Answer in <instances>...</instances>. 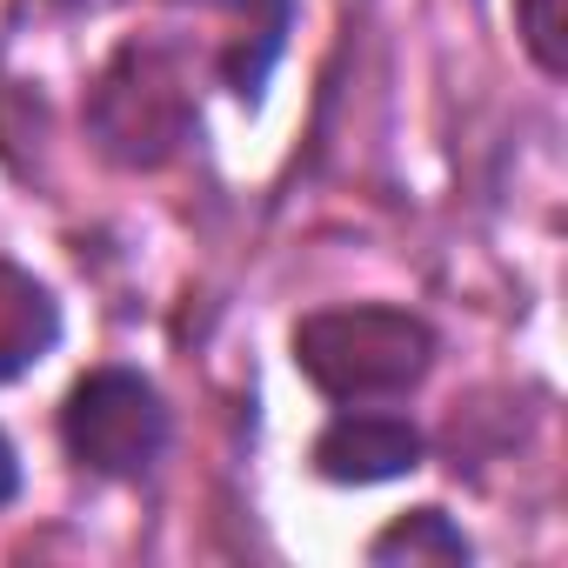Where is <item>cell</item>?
Returning a JSON list of instances; mask_svg holds the SVG:
<instances>
[{
  "instance_id": "obj_5",
  "label": "cell",
  "mask_w": 568,
  "mask_h": 568,
  "mask_svg": "<svg viewBox=\"0 0 568 568\" xmlns=\"http://www.w3.org/2000/svg\"><path fill=\"white\" fill-rule=\"evenodd\" d=\"M61 348V302L21 261H0V388L34 375Z\"/></svg>"
},
{
  "instance_id": "obj_9",
  "label": "cell",
  "mask_w": 568,
  "mask_h": 568,
  "mask_svg": "<svg viewBox=\"0 0 568 568\" xmlns=\"http://www.w3.org/2000/svg\"><path fill=\"white\" fill-rule=\"evenodd\" d=\"M21 495V455H14V442L0 435V508H8Z\"/></svg>"
},
{
  "instance_id": "obj_3",
  "label": "cell",
  "mask_w": 568,
  "mask_h": 568,
  "mask_svg": "<svg viewBox=\"0 0 568 568\" xmlns=\"http://www.w3.org/2000/svg\"><path fill=\"white\" fill-rule=\"evenodd\" d=\"M61 442L88 475L134 481L168 448V402L141 368H88L61 402Z\"/></svg>"
},
{
  "instance_id": "obj_2",
  "label": "cell",
  "mask_w": 568,
  "mask_h": 568,
  "mask_svg": "<svg viewBox=\"0 0 568 568\" xmlns=\"http://www.w3.org/2000/svg\"><path fill=\"white\" fill-rule=\"evenodd\" d=\"M295 368L308 375V388H322L342 408L395 402V395L422 388V375L435 368V328L422 315L382 308V302L322 308V315L295 322Z\"/></svg>"
},
{
  "instance_id": "obj_1",
  "label": "cell",
  "mask_w": 568,
  "mask_h": 568,
  "mask_svg": "<svg viewBox=\"0 0 568 568\" xmlns=\"http://www.w3.org/2000/svg\"><path fill=\"white\" fill-rule=\"evenodd\" d=\"M201 128L194 74L168 41H121L88 88V134L114 168H168Z\"/></svg>"
},
{
  "instance_id": "obj_7",
  "label": "cell",
  "mask_w": 568,
  "mask_h": 568,
  "mask_svg": "<svg viewBox=\"0 0 568 568\" xmlns=\"http://www.w3.org/2000/svg\"><path fill=\"white\" fill-rule=\"evenodd\" d=\"M475 548H468V535L442 515V508H415V515H395L375 541H368V561H382V568H395V561H435V568H462Z\"/></svg>"
},
{
  "instance_id": "obj_6",
  "label": "cell",
  "mask_w": 568,
  "mask_h": 568,
  "mask_svg": "<svg viewBox=\"0 0 568 568\" xmlns=\"http://www.w3.org/2000/svg\"><path fill=\"white\" fill-rule=\"evenodd\" d=\"M241 8V28H234V41H227V54H221V81H227V94L234 101H261V88H267V74H274V61L288 54V28H295V0H234Z\"/></svg>"
},
{
  "instance_id": "obj_8",
  "label": "cell",
  "mask_w": 568,
  "mask_h": 568,
  "mask_svg": "<svg viewBox=\"0 0 568 568\" xmlns=\"http://www.w3.org/2000/svg\"><path fill=\"white\" fill-rule=\"evenodd\" d=\"M515 34L548 81L568 74V0H515Z\"/></svg>"
},
{
  "instance_id": "obj_4",
  "label": "cell",
  "mask_w": 568,
  "mask_h": 568,
  "mask_svg": "<svg viewBox=\"0 0 568 568\" xmlns=\"http://www.w3.org/2000/svg\"><path fill=\"white\" fill-rule=\"evenodd\" d=\"M428 455L422 428L408 415H368L362 402L342 408L322 435H315V475L335 481V488H382V481H402L415 475Z\"/></svg>"
}]
</instances>
